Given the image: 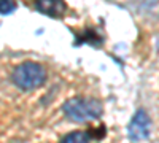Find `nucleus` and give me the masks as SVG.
<instances>
[{
	"instance_id": "obj_1",
	"label": "nucleus",
	"mask_w": 159,
	"mask_h": 143,
	"mask_svg": "<svg viewBox=\"0 0 159 143\" xmlns=\"http://www.w3.org/2000/svg\"><path fill=\"white\" fill-rule=\"evenodd\" d=\"M62 110L65 116L78 124H83L88 121H94L102 114L103 108L102 103L96 99H89V97H73L69 99L67 102L62 105Z\"/></svg>"
},
{
	"instance_id": "obj_2",
	"label": "nucleus",
	"mask_w": 159,
	"mask_h": 143,
	"mask_svg": "<svg viewBox=\"0 0 159 143\" xmlns=\"http://www.w3.org/2000/svg\"><path fill=\"white\" fill-rule=\"evenodd\" d=\"M11 80L19 89L30 91L42 86L46 80V70L35 62H24L15 69L11 75Z\"/></svg>"
},
{
	"instance_id": "obj_3",
	"label": "nucleus",
	"mask_w": 159,
	"mask_h": 143,
	"mask_svg": "<svg viewBox=\"0 0 159 143\" xmlns=\"http://www.w3.org/2000/svg\"><path fill=\"white\" fill-rule=\"evenodd\" d=\"M150 137V118L145 110H137L129 124V138L134 141H142Z\"/></svg>"
},
{
	"instance_id": "obj_4",
	"label": "nucleus",
	"mask_w": 159,
	"mask_h": 143,
	"mask_svg": "<svg viewBox=\"0 0 159 143\" xmlns=\"http://www.w3.org/2000/svg\"><path fill=\"white\" fill-rule=\"evenodd\" d=\"M35 8L51 18H61L67 10V5L64 0H35Z\"/></svg>"
},
{
	"instance_id": "obj_5",
	"label": "nucleus",
	"mask_w": 159,
	"mask_h": 143,
	"mask_svg": "<svg viewBox=\"0 0 159 143\" xmlns=\"http://www.w3.org/2000/svg\"><path fill=\"white\" fill-rule=\"evenodd\" d=\"M91 140H92V135L89 131L88 132H72L62 138V141L65 143H80V141H91Z\"/></svg>"
},
{
	"instance_id": "obj_6",
	"label": "nucleus",
	"mask_w": 159,
	"mask_h": 143,
	"mask_svg": "<svg viewBox=\"0 0 159 143\" xmlns=\"http://www.w3.org/2000/svg\"><path fill=\"white\" fill-rule=\"evenodd\" d=\"M2 15H10L11 11L16 10V2L15 0H2Z\"/></svg>"
}]
</instances>
